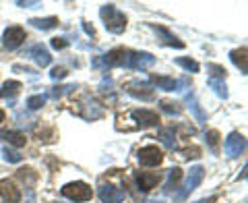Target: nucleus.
Listing matches in <instances>:
<instances>
[{
	"mask_svg": "<svg viewBox=\"0 0 248 203\" xmlns=\"http://www.w3.org/2000/svg\"><path fill=\"white\" fill-rule=\"evenodd\" d=\"M64 77H66V68L64 67H54L52 68V73H50L52 81H60V79H64Z\"/></svg>",
	"mask_w": 248,
	"mask_h": 203,
	"instance_id": "32",
	"label": "nucleus"
},
{
	"mask_svg": "<svg viewBox=\"0 0 248 203\" xmlns=\"http://www.w3.org/2000/svg\"><path fill=\"white\" fill-rule=\"evenodd\" d=\"M153 85H157L159 89L164 91H180V87H178V81L176 79H170V77H153Z\"/></svg>",
	"mask_w": 248,
	"mask_h": 203,
	"instance_id": "20",
	"label": "nucleus"
},
{
	"mask_svg": "<svg viewBox=\"0 0 248 203\" xmlns=\"http://www.w3.org/2000/svg\"><path fill=\"white\" fill-rule=\"evenodd\" d=\"M182 178V170L180 168H172V170H168V183H166V186H164V193L168 195V193H172L174 189H176V185H178V181Z\"/></svg>",
	"mask_w": 248,
	"mask_h": 203,
	"instance_id": "22",
	"label": "nucleus"
},
{
	"mask_svg": "<svg viewBox=\"0 0 248 203\" xmlns=\"http://www.w3.org/2000/svg\"><path fill=\"white\" fill-rule=\"evenodd\" d=\"M19 178L21 181H25V178H29L31 183H35V178H37V174L33 172L31 168H23V170H19Z\"/></svg>",
	"mask_w": 248,
	"mask_h": 203,
	"instance_id": "33",
	"label": "nucleus"
},
{
	"mask_svg": "<svg viewBox=\"0 0 248 203\" xmlns=\"http://www.w3.org/2000/svg\"><path fill=\"white\" fill-rule=\"evenodd\" d=\"M186 104H188V110L195 114V118L199 120V122H207V112L201 108V104L197 102V98H195V93H186Z\"/></svg>",
	"mask_w": 248,
	"mask_h": 203,
	"instance_id": "16",
	"label": "nucleus"
},
{
	"mask_svg": "<svg viewBox=\"0 0 248 203\" xmlns=\"http://www.w3.org/2000/svg\"><path fill=\"white\" fill-rule=\"evenodd\" d=\"M2 158L9 162V164H19L23 160V155L15 150H9V147H2Z\"/></svg>",
	"mask_w": 248,
	"mask_h": 203,
	"instance_id": "30",
	"label": "nucleus"
},
{
	"mask_svg": "<svg viewBox=\"0 0 248 203\" xmlns=\"http://www.w3.org/2000/svg\"><path fill=\"white\" fill-rule=\"evenodd\" d=\"M83 102H85V106H81L83 110H79V114L83 116V118L95 120V118H102L104 116V108H102V104H99L97 100H93L91 96H85Z\"/></svg>",
	"mask_w": 248,
	"mask_h": 203,
	"instance_id": "10",
	"label": "nucleus"
},
{
	"mask_svg": "<svg viewBox=\"0 0 248 203\" xmlns=\"http://www.w3.org/2000/svg\"><path fill=\"white\" fill-rule=\"evenodd\" d=\"M0 141H9V145L23 147L25 145V135H21L19 131H0Z\"/></svg>",
	"mask_w": 248,
	"mask_h": 203,
	"instance_id": "17",
	"label": "nucleus"
},
{
	"mask_svg": "<svg viewBox=\"0 0 248 203\" xmlns=\"http://www.w3.org/2000/svg\"><path fill=\"white\" fill-rule=\"evenodd\" d=\"M4 116H6L4 110H0V122H4Z\"/></svg>",
	"mask_w": 248,
	"mask_h": 203,
	"instance_id": "37",
	"label": "nucleus"
},
{
	"mask_svg": "<svg viewBox=\"0 0 248 203\" xmlns=\"http://www.w3.org/2000/svg\"><path fill=\"white\" fill-rule=\"evenodd\" d=\"M128 96H133L137 100H143V102H151L153 100V89L149 83H130L128 85Z\"/></svg>",
	"mask_w": 248,
	"mask_h": 203,
	"instance_id": "15",
	"label": "nucleus"
},
{
	"mask_svg": "<svg viewBox=\"0 0 248 203\" xmlns=\"http://www.w3.org/2000/svg\"><path fill=\"white\" fill-rule=\"evenodd\" d=\"M223 150H226V155L230 160H236L240 158V155L244 153L246 150V139L244 135H240V133H230L228 139H226V143H223Z\"/></svg>",
	"mask_w": 248,
	"mask_h": 203,
	"instance_id": "5",
	"label": "nucleus"
},
{
	"mask_svg": "<svg viewBox=\"0 0 248 203\" xmlns=\"http://www.w3.org/2000/svg\"><path fill=\"white\" fill-rule=\"evenodd\" d=\"M21 89V83L19 81H6L2 85V89H0V100H6L11 96V104H15V96L19 93Z\"/></svg>",
	"mask_w": 248,
	"mask_h": 203,
	"instance_id": "19",
	"label": "nucleus"
},
{
	"mask_svg": "<svg viewBox=\"0 0 248 203\" xmlns=\"http://www.w3.org/2000/svg\"><path fill=\"white\" fill-rule=\"evenodd\" d=\"M75 89V85H60V87H54L46 93V98H52V100H60L64 93H71Z\"/></svg>",
	"mask_w": 248,
	"mask_h": 203,
	"instance_id": "28",
	"label": "nucleus"
},
{
	"mask_svg": "<svg viewBox=\"0 0 248 203\" xmlns=\"http://www.w3.org/2000/svg\"><path fill=\"white\" fill-rule=\"evenodd\" d=\"M213 201V197H209V199H201V201H197V203H211Z\"/></svg>",
	"mask_w": 248,
	"mask_h": 203,
	"instance_id": "36",
	"label": "nucleus"
},
{
	"mask_svg": "<svg viewBox=\"0 0 248 203\" xmlns=\"http://www.w3.org/2000/svg\"><path fill=\"white\" fill-rule=\"evenodd\" d=\"M207 83H209V87L215 91V96H217V98L228 100V85L223 83V81H219V79H209Z\"/></svg>",
	"mask_w": 248,
	"mask_h": 203,
	"instance_id": "24",
	"label": "nucleus"
},
{
	"mask_svg": "<svg viewBox=\"0 0 248 203\" xmlns=\"http://www.w3.org/2000/svg\"><path fill=\"white\" fill-rule=\"evenodd\" d=\"M230 58H232V62H234V65L240 68V73L246 75V71H248V65H246V48L232 50V52H230Z\"/></svg>",
	"mask_w": 248,
	"mask_h": 203,
	"instance_id": "18",
	"label": "nucleus"
},
{
	"mask_svg": "<svg viewBox=\"0 0 248 203\" xmlns=\"http://www.w3.org/2000/svg\"><path fill=\"white\" fill-rule=\"evenodd\" d=\"M207 71L211 73L209 79H219V81H223V79H226V75H228V71L221 65H213V62H209V65H207Z\"/></svg>",
	"mask_w": 248,
	"mask_h": 203,
	"instance_id": "25",
	"label": "nucleus"
},
{
	"mask_svg": "<svg viewBox=\"0 0 248 203\" xmlns=\"http://www.w3.org/2000/svg\"><path fill=\"white\" fill-rule=\"evenodd\" d=\"M46 100H48V98L42 96V93H40V96H29L27 98V108H29V110H40V108L46 104Z\"/></svg>",
	"mask_w": 248,
	"mask_h": 203,
	"instance_id": "29",
	"label": "nucleus"
},
{
	"mask_svg": "<svg viewBox=\"0 0 248 203\" xmlns=\"http://www.w3.org/2000/svg\"><path fill=\"white\" fill-rule=\"evenodd\" d=\"M159 106H161V110L168 112L170 116H180L182 110H180V106L176 104V102H170V100H161L159 102Z\"/></svg>",
	"mask_w": 248,
	"mask_h": 203,
	"instance_id": "27",
	"label": "nucleus"
},
{
	"mask_svg": "<svg viewBox=\"0 0 248 203\" xmlns=\"http://www.w3.org/2000/svg\"><path fill=\"white\" fill-rule=\"evenodd\" d=\"M205 139H207L209 150L215 153V152H217V141H219V133H217V131H207V133H205Z\"/></svg>",
	"mask_w": 248,
	"mask_h": 203,
	"instance_id": "31",
	"label": "nucleus"
},
{
	"mask_svg": "<svg viewBox=\"0 0 248 203\" xmlns=\"http://www.w3.org/2000/svg\"><path fill=\"white\" fill-rule=\"evenodd\" d=\"M25 29L19 27V25H11L9 29L4 31V35H2V46L6 50H17L19 46L25 42Z\"/></svg>",
	"mask_w": 248,
	"mask_h": 203,
	"instance_id": "7",
	"label": "nucleus"
},
{
	"mask_svg": "<svg viewBox=\"0 0 248 203\" xmlns=\"http://www.w3.org/2000/svg\"><path fill=\"white\" fill-rule=\"evenodd\" d=\"M60 193L64 195L66 199L75 201V203L89 201V199H91V195H93L91 186H89L87 183H83V181H75V183H68V185H64V186H62V189H60Z\"/></svg>",
	"mask_w": 248,
	"mask_h": 203,
	"instance_id": "2",
	"label": "nucleus"
},
{
	"mask_svg": "<svg viewBox=\"0 0 248 203\" xmlns=\"http://www.w3.org/2000/svg\"><path fill=\"white\" fill-rule=\"evenodd\" d=\"M99 15H102L104 25L110 34H122V31L126 29V15L120 13L114 4H104L102 9H99Z\"/></svg>",
	"mask_w": 248,
	"mask_h": 203,
	"instance_id": "1",
	"label": "nucleus"
},
{
	"mask_svg": "<svg viewBox=\"0 0 248 203\" xmlns=\"http://www.w3.org/2000/svg\"><path fill=\"white\" fill-rule=\"evenodd\" d=\"M159 181H161V176H159L157 172H139V174L135 176V183H137V186H139V191H143V193L151 191Z\"/></svg>",
	"mask_w": 248,
	"mask_h": 203,
	"instance_id": "14",
	"label": "nucleus"
},
{
	"mask_svg": "<svg viewBox=\"0 0 248 203\" xmlns=\"http://www.w3.org/2000/svg\"><path fill=\"white\" fill-rule=\"evenodd\" d=\"M0 197L9 203H19L21 201V189H17L13 181L4 178V181H0Z\"/></svg>",
	"mask_w": 248,
	"mask_h": 203,
	"instance_id": "13",
	"label": "nucleus"
},
{
	"mask_svg": "<svg viewBox=\"0 0 248 203\" xmlns=\"http://www.w3.org/2000/svg\"><path fill=\"white\" fill-rule=\"evenodd\" d=\"M99 199L102 203H122L124 201V193L118 189V186H114L110 183H102L99 185Z\"/></svg>",
	"mask_w": 248,
	"mask_h": 203,
	"instance_id": "11",
	"label": "nucleus"
},
{
	"mask_svg": "<svg viewBox=\"0 0 248 203\" xmlns=\"http://www.w3.org/2000/svg\"><path fill=\"white\" fill-rule=\"evenodd\" d=\"M68 42L64 40V37H52V48L54 50H62V48H66Z\"/></svg>",
	"mask_w": 248,
	"mask_h": 203,
	"instance_id": "34",
	"label": "nucleus"
},
{
	"mask_svg": "<svg viewBox=\"0 0 248 203\" xmlns=\"http://www.w3.org/2000/svg\"><path fill=\"white\" fill-rule=\"evenodd\" d=\"M23 56L29 58V60H33L37 67H48L50 62H52L50 52L46 50V46H42V44H33L31 48L25 50V54H23Z\"/></svg>",
	"mask_w": 248,
	"mask_h": 203,
	"instance_id": "8",
	"label": "nucleus"
},
{
	"mask_svg": "<svg viewBox=\"0 0 248 203\" xmlns=\"http://www.w3.org/2000/svg\"><path fill=\"white\" fill-rule=\"evenodd\" d=\"M149 203H161V201H149Z\"/></svg>",
	"mask_w": 248,
	"mask_h": 203,
	"instance_id": "38",
	"label": "nucleus"
},
{
	"mask_svg": "<svg viewBox=\"0 0 248 203\" xmlns=\"http://www.w3.org/2000/svg\"><path fill=\"white\" fill-rule=\"evenodd\" d=\"M176 65L186 68L188 73H199L201 71V65L197 60H190V58H176Z\"/></svg>",
	"mask_w": 248,
	"mask_h": 203,
	"instance_id": "26",
	"label": "nucleus"
},
{
	"mask_svg": "<svg viewBox=\"0 0 248 203\" xmlns=\"http://www.w3.org/2000/svg\"><path fill=\"white\" fill-rule=\"evenodd\" d=\"M203 178H205V170L203 166H195V168H190V172H188V178H186V183L180 191H178L174 195V201H184L188 195L197 189V186L203 183Z\"/></svg>",
	"mask_w": 248,
	"mask_h": 203,
	"instance_id": "4",
	"label": "nucleus"
},
{
	"mask_svg": "<svg viewBox=\"0 0 248 203\" xmlns=\"http://www.w3.org/2000/svg\"><path fill=\"white\" fill-rule=\"evenodd\" d=\"M155 65V56L149 52H133L126 50V58H124V68H135V71H145Z\"/></svg>",
	"mask_w": 248,
	"mask_h": 203,
	"instance_id": "3",
	"label": "nucleus"
},
{
	"mask_svg": "<svg viewBox=\"0 0 248 203\" xmlns=\"http://www.w3.org/2000/svg\"><path fill=\"white\" fill-rule=\"evenodd\" d=\"M17 6H23V9H40L42 2L40 0H33V2H23V0H19Z\"/></svg>",
	"mask_w": 248,
	"mask_h": 203,
	"instance_id": "35",
	"label": "nucleus"
},
{
	"mask_svg": "<svg viewBox=\"0 0 248 203\" xmlns=\"http://www.w3.org/2000/svg\"><path fill=\"white\" fill-rule=\"evenodd\" d=\"M139 162H141V166H147V168H153V166H159L161 162H164V153L157 145H145L139 150Z\"/></svg>",
	"mask_w": 248,
	"mask_h": 203,
	"instance_id": "6",
	"label": "nucleus"
},
{
	"mask_svg": "<svg viewBox=\"0 0 248 203\" xmlns=\"http://www.w3.org/2000/svg\"><path fill=\"white\" fill-rule=\"evenodd\" d=\"M147 27H149V29L153 31V34L159 37V42L164 44V46H172V48H178V50H182V48H184V42L178 40V37H176V35H174L170 29L161 27V25H153V23H149V25H147Z\"/></svg>",
	"mask_w": 248,
	"mask_h": 203,
	"instance_id": "9",
	"label": "nucleus"
},
{
	"mask_svg": "<svg viewBox=\"0 0 248 203\" xmlns=\"http://www.w3.org/2000/svg\"><path fill=\"white\" fill-rule=\"evenodd\" d=\"M159 139L168 150H176L178 143H176V135H174V129H161L159 131Z\"/></svg>",
	"mask_w": 248,
	"mask_h": 203,
	"instance_id": "23",
	"label": "nucleus"
},
{
	"mask_svg": "<svg viewBox=\"0 0 248 203\" xmlns=\"http://www.w3.org/2000/svg\"><path fill=\"white\" fill-rule=\"evenodd\" d=\"M130 116L137 120V124L141 129H147V127H155V124L159 122V116L157 112L153 110H145V108H141V110H133L130 112Z\"/></svg>",
	"mask_w": 248,
	"mask_h": 203,
	"instance_id": "12",
	"label": "nucleus"
},
{
	"mask_svg": "<svg viewBox=\"0 0 248 203\" xmlns=\"http://www.w3.org/2000/svg\"><path fill=\"white\" fill-rule=\"evenodd\" d=\"M29 25H31V27H35V29L48 31V29L58 27V19H56V17H46V19H31V21H29Z\"/></svg>",
	"mask_w": 248,
	"mask_h": 203,
	"instance_id": "21",
	"label": "nucleus"
}]
</instances>
